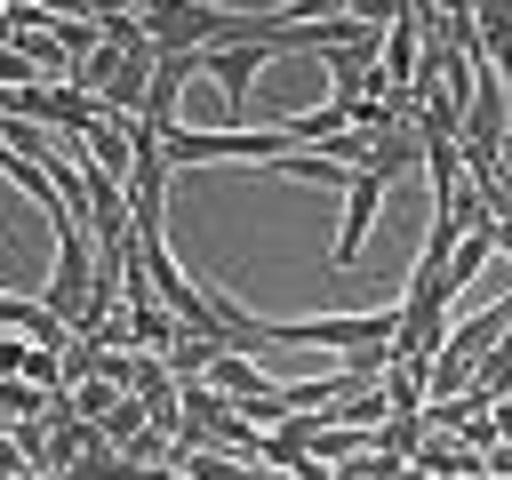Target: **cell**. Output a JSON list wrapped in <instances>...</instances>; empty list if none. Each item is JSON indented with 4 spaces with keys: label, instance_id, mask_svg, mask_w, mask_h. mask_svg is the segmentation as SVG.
I'll list each match as a JSON object with an SVG mask.
<instances>
[{
    "label": "cell",
    "instance_id": "cell-1",
    "mask_svg": "<svg viewBox=\"0 0 512 480\" xmlns=\"http://www.w3.org/2000/svg\"><path fill=\"white\" fill-rule=\"evenodd\" d=\"M160 144H168V160H256V168H280L288 160V136L280 128H176Z\"/></svg>",
    "mask_w": 512,
    "mask_h": 480
},
{
    "label": "cell",
    "instance_id": "cell-2",
    "mask_svg": "<svg viewBox=\"0 0 512 480\" xmlns=\"http://www.w3.org/2000/svg\"><path fill=\"white\" fill-rule=\"evenodd\" d=\"M272 56H288V48H280V40H240V48H208V56H200V72H208V80L224 88V104L240 112V104H248V80H256Z\"/></svg>",
    "mask_w": 512,
    "mask_h": 480
},
{
    "label": "cell",
    "instance_id": "cell-3",
    "mask_svg": "<svg viewBox=\"0 0 512 480\" xmlns=\"http://www.w3.org/2000/svg\"><path fill=\"white\" fill-rule=\"evenodd\" d=\"M416 64H424V16H416V0H400V16L384 32V88L416 96Z\"/></svg>",
    "mask_w": 512,
    "mask_h": 480
},
{
    "label": "cell",
    "instance_id": "cell-4",
    "mask_svg": "<svg viewBox=\"0 0 512 480\" xmlns=\"http://www.w3.org/2000/svg\"><path fill=\"white\" fill-rule=\"evenodd\" d=\"M488 256H496V232H464V240H456V256H448V296H456Z\"/></svg>",
    "mask_w": 512,
    "mask_h": 480
},
{
    "label": "cell",
    "instance_id": "cell-5",
    "mask_svg": "<svg viewBox=\"0 0 512 480\" xmlns=\"http://www.w3.org/2000/svg\"><path fill=\"white\" fill-rule=\"evenodd\" d=\"M504 384H512V336H496V344L480 352V368H472V392H480V400H496Z\"/></svg>",
    "mask_w": 512,
    "mask_h": 480
},
{
    "label": "cell",
    "instance_id": "cell-6",
    "mask_svg": "<svg viewBox=\"0 0 512 480\" xmlns=\"http://www.w3.org/2000/svg\"><path fill=\"white\" fill-rule=\"evenodd\" d=\"M32 360H40V344H24V336H0V376H24V384H32Z\"/></svg>",
    "mask_w": 512,
    "mask_h": 480
},
{
    "label": "cell",
    "instance_id": "cell-7",
    "mask_svg": "<svg viewBox=\"0 0 512 480\" xmlns=\"http://www.w3.org/2000/svg\"><path fill=\"white\" fill-rule=\"evenodd\" d=\"M488 416H496V432H504V440H512V400H496V408H488Z\"/></svg>",
    "mask_w": 512,
    "mask_h": 480
},
{
    "label": "cell",
    "instance_id": "cell-8",
    "mask_svg": "<svg viewBox=\"0 0 512 480\" xmlns=\"http://www.w3.org/2000/svg\"><path fill=\"white\" fill-rule=\"evenodd\" d=\"M400 480H440V472H416V464H408V472H400Z\"/></svg>",
    "mask_w": 512,
    "mask_h": 480
},
{
    "label": "cell",
    "instance_id": "cell-9",
    "mask_svg": "<svg viewBox=\"0 0 512 480\" xmlns=\"http://www.w3.org/2000/svg\"><path fill=\"white\" fill-rule=\"evenodd\" d=\"M464 480H488V472H464Z\"/></svg>",
    "mask_w": 512,
    "mask_h": 480
}]
</instances>
